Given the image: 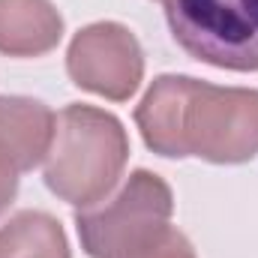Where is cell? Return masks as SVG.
Here are the masks:
<instances>
[{"label": "cell", "mask_w": 258, "mask_h": 258, "mask_svg": "<svg viewBox=\"0 0 258 258\" xmlns=\"http://www.w3.org/2000/svg\"><path fill=\"white\" fill-rule=\"evenodd\" d=\"M144 144L168 159L237 165L258 156V90L159 75L135 108Z\"/></svg>", "instance_id": "obj_1"}, {"label": "cell", "mask_w": 258, "mask_h": 258, "mask_svg": "<svg viewBox=\"0 0 258 258\" xmlns=\"http://www.w3.org/2000/svg\"><path fill=\"white\" fill-rule=\"evenodd\" d=\"M126 159L129 135L123 123L105 108L72 102L57 114L45 156V186L72 207H93L117 186Z\"/></svg>", "instance_id": "obj_2"}, {"label": "cell", "mask_w": 258, "mask_h": 258, "mask_svg": "<svg viewBox=\"0 0 258 258\" xmlns=\"http://www.w3.org/2000/svg\"><path fill=\"white\" fill-rule=\"evenodd\" d=\"M174 42L201 63L258 72V0H162Z\"/></svg>", "instance_id": "obj_3"}, {"label": "cell", "mask_w": 258, "mask_h": 258, "mask_svg": "<svg viewBox=\"0 0 258 258\" xmlns=\"http://www.w3.org/2000/svg\"><path fill=\"white\" fill-rule=\"evenodd\" d=\"M171 186L159 174L138 168L111 201L78 210L75 228L81 237V249L90 258H117L165 228L171 222Z\"/></svg>", "instance_id": "obj_4"}, {"label": "cell", "mask_w": 258, "mask_h": 258, "mask_svg": "<svg viewBox=\"0 0 258 258\" xmlns=\"http://www.w3.org/2000/svg\"><path fill=\"white\" fill-rule=\"evenodd\" d=\"M66 72L81 90L111 102H126L144 78V54L129 27L117 21H96L72 36Z\"/></svg>", "instance_id": "obj_5"}, {"label": "cell", "mask_w": 258, "mask_h": 258, "mask_svg": "<svg viewBox=\"0 0 258 258\" xmlns=\"http://www.w3.org/2000/svg\"><path fill=\"white\" fill-rule=\"evenodd\" d=\"M57 114L30 96H0V153L24 174L45 162L54 141Z\"/></svg>", "instance_id": "obj_6"}, {"label": "cell", "mask_w": 258, "mask_h": 258, "mask_svg": "<svg viewBox=\"0 0 258 258\" xmlns=\"http://www.w3.org/2000/svg\"><path fill=\"white\" fill-rule=\"evenodd\" d=\"M63 39V18L51 0H0V54L39 57Z\"/></svg>", "instance_id": "obj_7"}, {"label": "cell", "mask_w": 258, "mask_h": 258, "mask_svg": "<svg viewBox=\"0 0 258 258\" xmlns=\"http://www.w3.org/2000/svg\"><path fill=\"white\" fill-rule=\"evenodd\" d=\"M0 258H72V252L51 213L21 210L0 225Z\"/></svg>", "instance_id": "obj_8"}, {"label": "cell", "mask_w": 258, "mask_h": 258, "mask_svg": "<svg viewBox=\"0 0 258 258\" xmlns=\"http://www.w3.org/2000/svg\"><path fill=\"white\" fill-rule=\"evenodd\" d=\"M117 258H195V249L183 231H177L174 225H165L156 234H150L144 243L132 246L129 252Z\"/></svg>", "instance_id": "obj_9"}, {"label": "cell", "mask_w": 258, "mask_h": 258, "mask_svg": "<svg viewBox=\"0 0 258 258\" xmlns=\"http://www.w3.org/2000/svg\"><path fill=\"white\" fill-rule=\"evenodd\" d=\"M18 168L12 165L9 156L0 153V216L9 210V204L15 201V192H18Z\"/></svg>", "instance_id": "obj_10"}]
</instances>
